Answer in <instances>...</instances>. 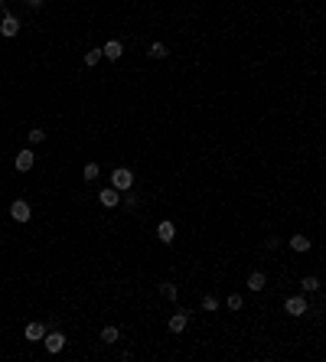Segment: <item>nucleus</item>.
Listing matches in <instances>:
<instances>
[{
    "label": "nucleus",
    "instance_id": "obj_1",
    "mask_svg": "<svg viewBox=\"0 0 326 362\" xmlns=\"http://www.w3.org/2000/svg\"><path fill=\"white\" fill-rule=\"evenodd\" d=\"M111 186L121 193H131V186H134V173L127 170V166H117L114 173H111Z\"/></svg>",
    "mask_w": 326,
    "mask_h": 362
},
{
    "label": "nucleus",
    "instance_id": "obj_2",
    "mask_svg": "<svg viewBox=\"0 0 326 362\" xmlns=\"http://www.w3.org/2000/svg\"><path fill=\"white\" fill-rule=\"evenodd\" d=\"M10 219L13 222H30L33 219V206L26 199H13L10 203Z\"/></svg>",
    "mask_w": 326,
    "mask_h": 362
},
{
    "label": "nucleus",
    "instance_id": "obj_3",
    "mask_svg": "<svg viewBox=\"0 0 326 362\" xmlns=\"http://www.w3.org/2000/svg\"><path fill=\"white\" fill-rule=\"evenodd\" d=\"M284 310H287L290 317H303V313L310 310V304H307V297H303V294H294V297L284 300Z\"/></svg>",
    "mask_w": 326,
    "mask_h": 362
},
{
    "label": "nucleus",
    "instance_id": "obj_4",
    "mask_svg": "<svg viewBox=\"0 0 326 362\" xmlns=\"http://www.w3.org/2000/svg\"><path fill=\"white\" fill-rule=\"evenodd\" d=\"M43 346H46V352H52V356H59V352L66 349V336H62V333H49V330H46V336H43Z\"/></svg>",
    "mask_w": 326,
    "mask_h": 362
},
{
    "label": "nucleus",
    "instance_id": "obj_5",
    "mask_svg": "<svg viewBox=\"0 0 326 362\" xmlns=\"http://www.w3.org/2000/svg\"><path fill=\"white\" fill-rule=\"evenodd\" d=\"M17 33H20V20L13 17V13H4V20H0V36L13 39Z\"/></svg>",
    "mask_w": 326,
    "mask_h": 362
},
{
    "label": "nucleus",
    "instance_id": "obj_6",
    "mask_svg": "<svg viewBox=\"0 0 326 362\" xmlns=\"http://www.w3.org/2000/svg\"><path fill=\"white\" fill-rule=\"evenodd\" d=\"M33 163H36V157H33V147L20 150V154H17V160H13V166H17L20 173H30V170H33Z\"/></svg>",
    "mask_w": 326,
    "mask_h": 362
},
{
    "label": "nucleus",
    "instance_id": "obj_7",
    "mask_svg": "<svg viewBox=\"0 0 326 362\" xmlns=\"http://www.w3.org/2000/svg\"><path fill=\"white\" fill-rule=\"evenodd\" d=\"M98 203L105 209H114L117 203H121V190H114V186H105V190L98 193Z\"/></svg>",
    "mask_w": 326,
    "mask_h": 362
},
{
    "label": "nucleus",
    "instance_id": "obj_8",
    "mask_svg": "<svg viewBox=\"0 0 326 362\" xmlns=\"http://www.w3.org/2000/svg\"><path fill=\"white\" fill-rule=\"evenodd\" d=\"M23 336L30 339V343H43V336H46V323H39V320H33V323H26Z\"/></svg>",
    "mask_w": 326,
    "mask_h": 362
},
{
    "label": "nucleus",
    "instance_id": "obj_9",
    "mask_svg": "<svg viewBox=\"0 0 326 362\" xmlns=\"http://www.w3.org/2000/svg\"><path fill=\"white\" fill-rule=\"evenodd\" d=\"M157 238H160L163 245H173V238H176V225H173L170 219H163L160 225H157Z\"/></svg>",
    "mask_w": 326,
    "mask_h": 362
},
{
    "label": "nucleus",
    "instance_id": "obj_10",
    "mask_svg": "<svg viewBox=\"0 0 326 362\" xmlns=\"http://www.w3.org/2000/svg\"><path fill=\"white\" fill-rule=\"evenodd\" d=\"M101 52H105V59H111V62H117L124 55V43L121 39H108L105 46H101Z\"/></svg>",
    "mask_w": 326,
    "mask_h": 362
},
{
    "label": "nucleus",
    "instance_id": "obj_11",
    "mask_svg": "<svg viewBox=\"0 0 326 362\" xmlns=\"http://www.w3.org/2000/svg\"><path fill=\"white\" fill-rule=\"evenodd\" d=\"M189 326V310H176L170 317V333H183Z\"/></svg>",
    "mask_w": 326,
    "mask_h": 362
},
{
    "label": "nucleus",
    "instance_id": "obj_12",
    "mask_svg": "<svg viewBox=\"0 0 326 362\" xmlns=\"http://www.w3.org/2000/svg\"><path fill=\"white\" fill-rule=\"evenodd\" d=\"M265 284H268L265 271H251V274H248V290H254V294H261V290H265Z\"/></svg>",
    "mask_w": 326,
    "mask_h": 362
},
{
    "label": "nucleus",
    "instance_id": "obj_13",
    "mask_svg": "<svg viewBox=\"0 0 326 362\" xmlns=\"http://www.w3.org/2000/svg\"><path fill=\"white\" fill-rule=\"evenodd\" d=\"M310 245H313V242H310L307 235H290V248H294L297 255H307V252H310Z\"/></svg>",
    "mask_w": 326,
    "mask_h": 362
},
{
    "label": "nucleus",
    "instance_id": "obj_14",
    "mask_svg": "<svg viewBox=\"0 0 326 362\" xmlns=\"http://www.w3.org/2000/svg\"><path fill=\"white\" fill-rule=\"evenodd\" d=\"M117 339H121V330H117V326H105V330H101V343L114 346Z\"/></svg>",
    "mask_w": 326,
    "mask_h": 362
},
{
    "label": "nucleus",
    "instance_id": "obj_15",
    "mask_svg": "<svg viewBox=\"0 0 326 362\" xmlns=\"http://www.w3.org/2000/svg\"><path fill=\"white\" fill-rule=\"evenodd\" d=\"M147 55H150V59H166V55H170V49H166L163 43H150V49H147Z\"/></svg>",
    "mask_w": 326,
    "mask_h": 362
},
{
    "label": "nucleus",
    "instance_id": "obj_16",
    "mask_svg": "<svg viewBox=\"0 0 326 362\" xmlns=\"http://www.w3.org/2000/svg\"><path fill=\"white\" fill-rule=\"evenodd\" d=\"M160 297H163V300H176L179 287H176V284H160Z\"/></svg>",
    "mask_w": 326,
    "mask_h": 362
},
{
    "label": "nucleus",
    "instance_id": "obj_17",
    "mask_svg": "<svg viewBox=\"0 0 326 362\" xmlns=\"http://www.w3.org/2000/svg\"><path fill=\"white\" fill-rule=\"evenodd\" d=\"M101 59H105V52H101V49H88V52H85V66H88V69H95Z\"/></svg>",
    "mask_w": 326,
    "mask_h": 362
},
{
    "label": "nucleus",
    "instance_id": "obj_18",
    "mask_svg": "<svg viewBox=\"0 0 326 362\" xmlns=\"http://www.w3.org/2000/svg\"><path fill=\"white\" fill-rule=\"evenodd\" d=\"M300 287H303V290H307V294H313V290H320V277H313V274H307V277H303V281H300Z\"/></svg>",
    "mask_w": 326,
    "mask_h": 362
},
{
    "label": "nucleus",
    "instance_id": "obj_19",
    "mask_svg": "<svg viewBox=\"0 0 326 362\" xmlns=\"http://www.w3.org/2000/svg\"><path fill=\"white\" fill-rule=\"evenodd\" d=\"M26 141H30V147H36V144L46 141V131H43V128H33L30 134H26Z\"/></svg>",
    "mask_w": 326,
    "mask_h": 362
},
{
    "label": "nucleus",
    "instance_id": "obj_20",
    "mask_svg": "<svg viewBox=\"0 0 326 362\" xmlns=\"http://www.w3.org/2000/svg\"><path fill=\"white\" fill-rule=\"evenodd\" d=\"M98 173H101L98 163H85V179H88V183H95V179H98Z\"/></svg>",
    "mask_w": 326,
    "mask_h": 362
},
{
    "label": "nucleus",
    "instance_id": "obj_21",
    "mask_svg": "<svg viewBox=\"0 0 326 362\" xmlns=\"http://www.w3.org/2000/svg\"><path fill=\"white\" fill-rule=\"evenodd\" d=\"M225 307H228V310H241V307H245V300H241V294H232V297L225 300Z\"/></svg>",
    "mask_w": 326,
    "mask_h": 362
},
{
    "label": "nucleus",
    "instance_id": "obj_22",
    "mask_svg": "<svg viewBox=\"0 0 326 362\" xmlns=\"http://www.w3.org/2000/svg\"><path fill=\"white\" fill-rule=\"evenodd\" d=\"M203 310H219V300H216L212 294H206V297H203Z\"/></svg>",
    "mask_w": 326,
    "mask_h": 362
},
{
    "label": "nucleus",
    "instance_id": "obj_23",
    "mask_svg": "<svg viewBox=\"0 0 326 362\" xmlns=\"http://www.w3.org/2000/svg\"><path fill=\"white\" fill-rule=\"evenodd\" d=\"M26 4H30L33 10H39V7H43V0H26Z\"/></svg>",
    "mask_w": 326,
    "mask_h": 362
}]
</instances>
